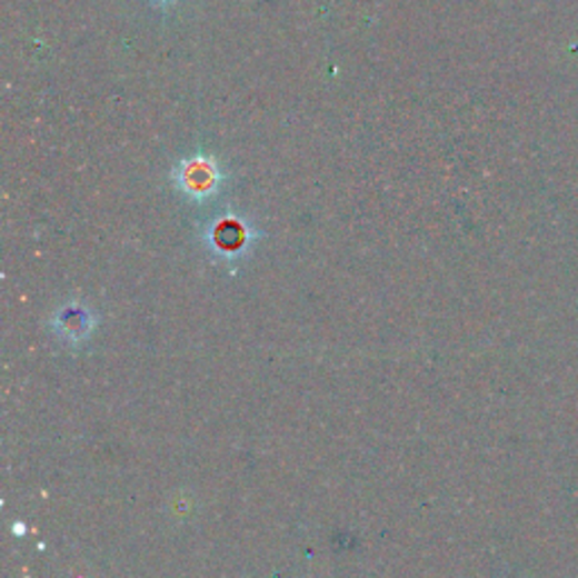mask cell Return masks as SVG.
<instances>
[{
	"label": "cell",
	"mask_w": 578,
	"mask_h": 578,
	"mask_svg": "<svg viewBox=\"0 0 578 578\" xmlns=\"http://www.w3.org/2000/svg\"><path fill=\"white\" fill-rule=\"evenodd\" d=\"M172 179L183 195L203 199L220 190V186L225 183V172H222V166L217 163L212 157L197 152L190 159H183L181 163H177Z\"/></svg>",
	"instance_id": "cell-1"
},
{
	"label": "cell",
	"mask_w": 578,
	"mask_h": 578,
	"mask_svg": "<svg viewBox=\"0 0 578 578\" xmlns=\"http://www.w3.org/2000/svg\"><path fill=\"white\" fill-rule=\"evenodd\" d=\"M152 3H157V6H161V8H163V6L172 3V0H152Z\"/></svg>",
	"instance_id": "cell-2"
}]
</instances>
